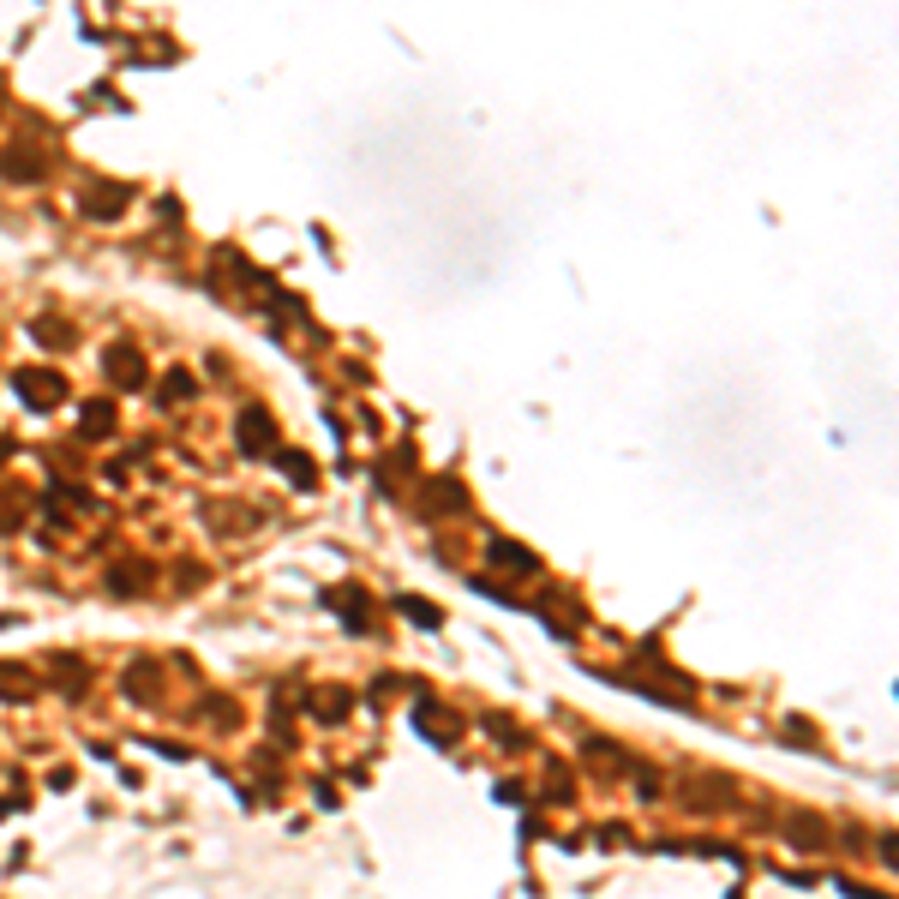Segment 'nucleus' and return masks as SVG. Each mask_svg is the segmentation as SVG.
<instances>
[{"label":"nucleus","mask_w":899,"mask_h":899,"mask_svg":"<svg viewBox=\"0 0 899 899\" xmlns=\"http://www.w3.org/2000/svg\"><path fill=\"white\" fill-rule=\"evenodd\" d=\"M0 174H6V180H43V157H36V150H6V157H0Z\"/></svg>","instance_id":"obj_1"}]
</instances>
